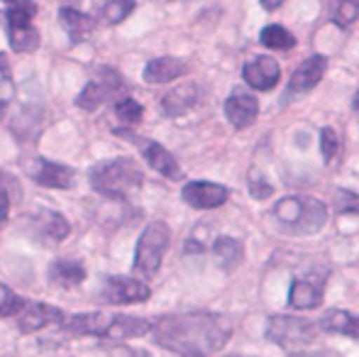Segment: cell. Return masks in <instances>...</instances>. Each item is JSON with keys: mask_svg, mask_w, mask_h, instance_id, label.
<instances>
[{"mask_svg": "<svg viewBox=\"0 0 359 357\" xmlns=\"http://www.w3.org/2000/svg\"><path fill=\"white\" fill-rule=\"evenodd\" d=\"M151 335L159 348L179 357H210L227 345L232 325L225 316L210 311L161 316L151 323Z\"/></svg>", "mask_w": 359, "mask_h": 357, "instance_id": "obj_1", "label": "cell"}, {"mask_svg": "<svg viewBox=\"0 0 359 357\" xmlns=\"http://www.w3.org/2000/svg\"><path fill=\"white\" fill-rule=\"evenodd\" d=\"M90 186L110 201H128L142 186V169L133 159H108L90 169Z\"/></svg>", "mask_w": 359, "mask_h": 357, "instance_id": "obj_2", "label": "cell"}, {"mask_svg": "<svg viewBox=\"0 0 359 357\" xmlns=\"http://www.w3.org/2000/svg\"><path fill=\"white\" fill-rule=\"evenodd\" d=\"M279 225L288 235H316L327 223V208L313 196H288L274 208Z\"/></svg>", "mask_w": 359, "mask_h": 357, "instance_id": "obj_3", "label": "cell"}, {"mask_svg": "<svg viewBox=\"0 0 359 357\" xmlns=\"http://www.w3.org/2000/svg\"><path fill=\"white\" fill-rule=\"evenodd\" d=\"M318 328L313 321L296 318V316H271L266 321L264 335L288 355H303L318 343Z\"/></svg>", "mask_w": 359, "mask_h": 357, "instance_id": "obj_4", "label": "cell"}, {"mask_svg": "<svg viewBox=\"0 0 359 357\" xmlns=\"http://www.w3.org/2000/svg\"><path fill=\"white\" fill-rule=\"evenodd\" d=\"M5 3V29L13 52L29 54L39 47V32L32 25L37 5L32 0H3Z\"/></svg>", "mask_w": 359, "mask_h": 357, "instance_id": "obj_5", "label": "cell"}, {"mask_svg": "<svg viewBox=\"0 0 359 357\" xmlns=\"http://www.w3.org/2000/svg\"><path fill=\"white\" fill-rule=\"evenodd\" d=\"M171 230L164 220H154L142 230L137 240V248H135V271L142 276H154L161 267V260L169 248Z\"/></svg>", "mask_w": 359, "mask_h": 357, "instance_id": "obj_6", "label": "cell"}, {"mask_svg": "<svg viewBox=\"0 0 359 357\" xmlns=\"http://www.w3.org/2000/svg\"><path fill=\"white\" fill-rule=\"evenodd\" d=\"M325 69H327V59L323 54H313L308 57L301 67L293 72V76L288 79V86H286V93L281 98V103H291V100L301 98L303 93H308L311 88H316L320 83V79L325 76Z\"/></svg>", "mask_w": 359, "mask_h": 357, "instance_id": "obj_7", "label": "cell"}, {"mask_svg": "<svg viewBox=\"0 0 359 357\" xmlns=\"http://www.w3.org/2000/svg\"><path fill=\"white\" fill-rule=\"evenodd\" d=\"M151 296V289L142 279L135 276H108L103 284V299L113 306L144 304Z\"/></svg>", "mask_w": 359, "mask_h": 357, "instance_id": "obj_8", "label": "cell"}, {"mask_svg": "<svg viewBox=\"0 0 359 357\" xmlns=\"http://www.w3.org/2000/svg\"><path fill=\"white\" fill-rule=\"evenodd\" d=\"M25 172L27 177L39 186H47V189H72L76 181V172L67 164L49 162V159H27L25 162Z\"/></svg>", "mask_w": 359, "mask_h": 357, "instance_id": "obj_9", "label": "cell"}, {"mask_svg": "<svg viewBox=\"0 0 359 357\" xmlns=\"http://www.w3.org/2000/svg\"><path fill=\"white\" fill-rule=\"evenodd\" d=\"M325 281H327V271H311L306 276H298L293 279L291 291H288V304L293 309H316L323 301V291H325Z\"/></svg>", "mask_w": 359, "mask_h": 357, "instance_id": "obj_10", "label": "cell"}, {"mask_svg": "<svg viewBox=\"0 0 359 357\" xmlns=\"http://www.w3.org/2000/svg\"><path fill=\"white\" fill-rule=\"evenodd\" d=\"M64 318H67V314L57 306L32 301V304H25V309L18 314V328L22 333H37L49 325H62Z\"/></svg>", "mask_w": 359, "mask_h": 357, "instance_id": "obj_11", "label": "cell"}, {"mask_svg": "<svg viewBox=\"0 0 359 357\" xmlns=\"http://www.w3.org/2000/svg\"><path fill=\"white\" fill-rule=\"evenodd\" d=\"M29 230H32V238L42 245H57L62 240L69 238L72 233V225L57 210H42L29 220Z\"/></svg>", "mask_w": 359, "mask_h": 357, "instance_id": "obj_12", "label": "cell"}, {"mask_svg": "<svg viewBox=\"0 0 359 357\" xmlns=\"http://www.w3.org/2000/svg\"><path fill=\"white\" fill-rule=\"evenodd\" d=\"M184 201L194 208H201V210H210V208H217L227 201L230 191L220 184H213V181H191V184L184 186Z\"/></svg>", "mask_w": 359, "mask_h": 357, "instance_id": "obj_13", "label": "cell"}, {"mask_svg": "<svg viewBox=\"0 0 359 357\" xmlns=\"http://www.w3.org/2000/svg\"><path fill=\"white\" fill-rule=\"evenodd\" d=\"M242 76H245L247 86H252L255 90H269L279 83L281 69H279V64H276V59L257 57V59H252L250 64H245Z\"/></svg>", "mask_w": 359, "mask_h": 357, "instance_id": "obj_14", "label": "cell"}, {"mask_svg": "<svg viewBox=\"0 0 359 357\" xmlns=\"http://www.w3.org/2000/svg\"><path fill=\"white\" fill-rule=\"evenodd\" d=\"M225 115L237 130H245L255 125L257 115H259V103L252 93L245 90H235L230 98L225 100Z\"/></svg>", "mask_w": 359, "mask_h": 357, "instance_id": "obj_15", "label": "cell"}, {"mask_svg": "<svg viewBox=\"0 0 359 357\" xmlns=\"http://www.w3.org/2000/svg\"><path fill=\"white\" fill-rule=\"evenodd\" d=\"M140 147H142V157L147 159L154 172H159L166 179H179L181 177V167L174 159V154L159 142H151V140H140Z\"/></svg>", "mask_w": 359, "mask_h": 357, "instance_id": "obj_16", "label": "cell"}, {"mask_svg": "<svg viewBox=\"0 0 359 357\" xmlns=\"http://www.w3.org/2000/svg\"><path fill=\"white\" fill-rule=\"evenodd\" d=\"M198 100V88L196 83H181V86L171 88L169 93L161 98V110H164L169 118H179V115L189 113L191 108Z\"/></svg>", "mask_w": 359, "mask_h": 357, "instance_id": "obj_17", "label": "cell"}, {"mask_svg": "<svg viewBox=\"0 0 359 357\" xmlns=\"http://www.w3.org/2000/svg\"><path fill=\"white\" fill-rule=\"evenodd\" d=\"M186 74V64L176 57H159L151 59L144 67V81L147 83H169L174 79L184 76Z\"/></svg>", "mask_w": 359, "mask_h": 357, "instance_id": "obj_18", "label": "cell"}, {"mask_svg": "<svg viewBox=\"0 0 359 357\" xmlns=\"http://www.w3.org/2000/svg\"><path fill=\"white\" fill-rule=\"evenodd\" d=\"M49 281L62 289H76L86 281V267L76 260H57L49 267Z\"/></svg>", "mask_w": 359, "mask_h": 357, "instance_id": "obj_19", "label": "cell"}, {"mask_svg": "<svg viewBox=\"0 0 359 357\" xmlns=\"http://www.w3.org/2000/svg\"><path fill=\"white\" fill-rule=\"evenodd\" d=\"M318 328L325 333H337V335H350V338H359V316H352L350 311L332 309L320 318Z\"/></svg>", "mask_w": 359, "mask_h": 357, "instance_id": "obj_20", "label": "cell"}, {"mask_svg": "<svg viewBox=\"0 0 359 357\" xmlns=\"http://www.w3.org/2000/svg\"><path fill=\"white\" fill-rule=\"evenodd\" d=\"M59 22H62L64 32L72 37V42H83V39L93 32V20L76 8L59 10Z\"/></svg>", "mask_w": 359, "mask_h": 357, "instance_id": "obj_21", "label": "cell"}, {"mask_svg": "<svg viewBox=\"0 0 359 357\" xmlns=\"http://www.w3.org/2000/svg\"><path fill=\"white\" fill-rule=\"evenodd\" d=\"M213 255H215L217 264H220L222 269H225V271H232V269L240 267L242 260H245V248H242L240 240L222 235V238H217V240H215Z\"/></svg>", "mask_w": 359, "mask_h": 357, "instance_id": "obj_22", "label": "cell"}, {"mask_svg": "<svg viewBox=\"0 0 359 357\" xmlns=\"http://www.w3.org/2000/svg\"><path fill=\"white\" fill-rule=\"evenodd\" d=\"M259 42L269 49H291L296 44V37L286 27H281V25H269V27L262 29Z\"/></svg>", "mask_w": 359, "mask_h": 357, "instance_id": "obj_23", "label": "cell"}, {"mask_svg": "<svg viewBox=\"0 0 359 357\" xmlns=\"http://www.w3.org/2000/svg\"><path fill=\"white\" fill-rule=\"evenodd\" d=\"M332 22L340 27H350L359 18V0H330Z\"/></svg>", "mask_w": 359, "mask_h": 357, "instance_id": "obj_24", "label": "cell"}, {"mask_svg": "<svg viewBox=\"0 0 359 357\" xmlns=\"http://www.w3.org/2000/svg\"><path fill=\"white\" fill-rule=\"evenodd\" d=\"M105 98H110L108 90L100 86L98 81H88V83H86V88L79 93V98H76V105L90 113V110H98L100 105L105 103Z\"/></svg>", "mask_w": 359, "mask_h": 357, "instance_id": "obj_25", "label": "cell"}, {"mask_svg": "<svg viewBox=\"0 0 359 357\" xmlns=\"http://www.w3.org/2000/svg\"><path fill=\"white\" fill-rule=\"evenodd\" d=\"M142 113H144L142 105L135 98H130V95H125V98H120L118 103H115V118L120 120V125H128V128L137 125L140 120H142Z\"/></svg>", "mask_w": 359, "mask_h": 357, "instance_id": "obj_26", "label": "cell"}, {"mask_svg": "<svg viewBox=\"0 0 359 357\" xmlns=\"http://www.w3.org/2000/svg\"><path fill=\"white\" fill-rule=\"evenodd\" d=\"M133 10H135V0H105L100 15H103V22L120 25L125 18H130Z\"/></svg>", "mask_w": 359, "mask_h": 357, "instance_id": "obj_27", "label": "cell"}, {"mask_svg": "<svg viewBox=\"0 0 359 357\" xmlns=\"http://www.w3.org/2000/svg\"><path fill=\"white\" fill-rule=\"evenodd\" d=\"M25 304H27V301H25L22 296L15 294L8 284L0 281V318H3V316H18L20 311L25 309Z\"/></svg>", "mask_w": 359, "mask_h": 357, "instance_id": "obj_28", "label": "cell"}, {"mask_svg": "<svg viewBox=\"0 0 359 357\" xmlns=\"http://www.w3.org/2000/svg\"><path fill=\"white\" fill-rule=\"evenodd\" d=\"M15 98V81H13V72H10L8 62L0 57V118H3L5 108L10 105V100Z\"/></svg>", "mask_w": 359, "mask_h": 357, "instance_id": "obj_29", "label": "cell"}, {"mask_svg": "<svg viewBox=\"0 0 359 357\" xmlns=\"http://www.w3.org/2000/svg\"><path fill=\"white\" fill-rule=\"evenodd\" d=\"M20 123H22L25 128H22V133H18V137L34 140V137H37V133H39V128H42V115H39L37 110H32V108H22L18 118H15L13 125H20Z\"/></svg>", "mask_w": 359, "mask_h": 357, "instance_id": "obj_30", "label": "cell"}, {"mask_svg": "<svg viewBox=\"0 0 359 357\" xmlns=\"http://www.w3.org/2000/svg\"><path fill=\"white\" fill-rule=\"evenodd\" d=\"M335 210L345 215H359V194L347 189L335 191Z\"/></svg>", "mask_w": 359, "mask_h": 357, "instance_id": "obj_31", "label": "cell"}, {"mask_svg": "<svg viewBox=\"0 0 359 357\" xmlns=\"http://www.w3.org/2000/svg\"><path fill=\"white\" fill-rule=\"evenodd\" d=\"M95 81L100 83L105 90H108V95H118L120 90L125 88V81H123V76H120L115 69H110V67H103V69H98V74H95Z\"/></svg>", "mask_w": 359, "mask_h": 357, "instance_id": "obj_32", "label": "cell"}, {"mask_svg": "<svg viewBox=\"0 0 359 357\" xmlns=\"http://www.w3.org/2000/svg\"><path fill=\"white\" fill-rule=\"evenodd\" d=\"M340 149V140H337V133L332 128H323L320 133V152H323V159L325 162H332Z\"/></svg>", "mask_w": 359, "mask_h": 357, "instance_id": "obj_33", "label": "cell"}, {"mask_svg": "<svg viewBox=\"0 0 359 357\" xmlns=\"http://www.w3.org/2000/svg\"><path fill=\"white\" fill-rule=\"evenodd\" d=\"M247 184H250V191L255 198H269L271 194H274V189H271V184H266V179L262 177L259 169H252L250 177H247Z\"/></svg>", "mask_w": 359, "mask_h": 357, "instance_id": "obj_34", "label": "cell"}, {"mask_svg": "<svg viewBox=\"0 0 359 357\" xmlns=\"http://www.w3.org/2000/svg\"><path fill=\"white\" fill-rule=\"evenodd\" d=\"M100 353H103V357H151L149 353H144V350L128 348V345H123V343L105 345V348H100Z\"/></svg>", "mask_w": 359, "mask_h": 357, "instance_id": "obj_35", "label": "cell"}, {"mask_svg": "<svg viewBox=\"0 0 359 357\" xmlns=\"http://www.w3.org/2000/svg\"><path fill=\"white\" fill-rule=\"evenodd\" d=\"M8 213H10V198H8V194H5V189H0V228H3L5 220H8Z\"/></svg>", "mask_w": 359, "mask_h": 357, "instance_id": "obj_36", "label": "cell"}, {"mask_svg": "<svg viewBox=\"0 0 359 357\" xmlns=\"http://www.w3.org/2000/svg\"><path fill=\"white\" fill-rule=\"evenodd\" d=\"M281 3H284V0H262V5H264L266 10H276Z\"/></svg>", "mask_w": 359, "mask_h": 357, "instance_id": "obj_37", "label": "cell"}, {"mask_svg": "<svg viewBox=\"0 0 359 357\" xmlns=\"http://www.w3.org/2000/svg\"><path fill=\"white\" fill-rule=\"evenodd\" d=\"M352 105H355V110H359V90H357V95H355V100H352Z\"/></svg>", "mask_w": 359, "mask_h": 357, "instance_id": "obj_38", "label": "cell"}]
</instances>
